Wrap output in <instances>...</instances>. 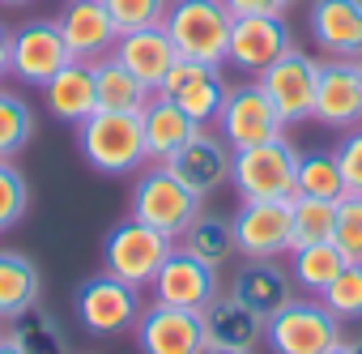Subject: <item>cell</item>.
Returning <instances> with one entry per match:
<instances>
[{"label": "cell", "instance_id": "23", "mask_svg": "<svg viewBox=\"0 0 362 354\" xmlns=\"http://www.w3.org/2000/svg\"><path fill=\"white\" fill-rule=\"evenodd\" d=\"M205 346H222V350H252L264 337V316L256 307H247L239 295L230 299H214L205 312Z\"/></svg>", "mask_w": 362, "mask_h": 354}, {"label": "cell", "instance_id": "41", "mask_svg": "<svg viewBox=\"0 0 362 354\" xmlns=\"http://www.w3.org/2000/svg\"><path fill=\"white\" fill-rule=\"evenodd\" d=\"M201 354H243V350H222V346H201Z\"/></svg>", "mask_w": 362, "mask_h": 354}, {"label": "cell", "instance_id": "21", "mask_svg": "<svg viewBox=\"0 0 362 354\" xmlns=\"http://www.w3.org/2000/svg\"><path fill=\"white\" fill-rule=\"evenodd\" d=\"M197 128H201L197 120H188L184 111H179L170 98H162V94H149V103L141 107L145 158H153V162H170L179 149L192 141V132H197Z\"/></svg>", "mask_w": 362, "mask_h": 354}, {"label": "cell", "instance_id": "1", "mask_svg": "<svg viewBox=\"0 0 362 354\" xmlns=\"http://www.w3.org/2000/svg\"><path fill=\"white\" fill-rule=\"evenodd\" d=\"M230 26L235 13L222 0H170L162 30L170 35L179 60H197V64H226V47H230Z\"/></svg>", "mask_w": 362, "mask_h": 354}, {"label": "cell", "instance_id": "33", "mask_svg": "<svg viewBox=\"0 0 362 354\" xmlns=\"http://www.w3.org/2000/svg\"><path fill=\"white\" fill-rule=\"evenodd\" d=\"M320 303L337 316V320H362V265H345L328 290L320 295Z\"/></svg>", "mask_w": 362, "mask_h": 354}, {"label": "cell", "instance_id": "38", "mask_svg": "<svg viewBox=\"0 0 362 354\" xmlns=\"http://www.w3.org/2000/svg\"><path fill=\"white\" fill-rule=\"evenodd\" d=\"M235 18H281L290 0H222Z\"/></svg>", "mask_w": 362, "mask_h": 354}, {"label": "cell", "instance_id": "11", "mask_svg": "<svg viewBox=\"0 0 362 354\" xmlns=\"http://www.w3.org/2000/svg\"><path fill=\"white\" fill-rule=\"evenodd\" d=\"M149 290H153V303L205 312V307L218 299V269L205 265V261H197V256L184 252V248H170V256H166L162 269L153 273Z\"/></svg>", "mask_w": 362, "mask_h": 354}, {"label": "cell", "instance_id": "24", "mask_svg": "<svg viewBox=\"0 0 362 354\" xmlns=\"http://www.w3.org/2000/svg\"><path fill=\"white\" fill-rule=\"evenodd\" d=\"M235 295L269 320V316H277V312L294 299V282H290V273L277 269L273 261H252V265L239 269V278H235Z\"/></svg>", "mask_w": 362, "mask_h": 354}, {"label": "cell", "instance_id": "26", "mask_svg": "<svg viewBox=\"0 0 362 354\" xmlns=\"http://www.w3.org/2000/svg\"><path fill=\"white\" fill-rule=\"evenodd\" d=\"M349 261L341 256V248L332 244V239H324V244H303V248H290V282L298 286V290H307V295H324L328 290V282L345 269Z\"/></svg>", "mask_w": 362, "mask_h": 354}, {"label": "cell", "instance_id": "45", "mask_svg": "<svg viewBox=\"0 0 362 354\" xmlns=\"http://www.w3.org/2000/svg\"><path fill=\"white\" fill-rule=\"evenodd\" d=\"M358 73H362V60H358Z\"/></svg>", "mask_w": 362, "mask_h": 354}, {"label": "cell", "instance_id": "39", "mask_svg": "<svg viewBox=\"0 0 362 354\" xmlns=\"http://www.w3.org/2000/svg\"><path fill=\"white\" fill-rule=\"evenodd\" d=\"M9 43H13V30L0 26V81L9 77Z\"/></svg>", "mask_w": 362, "mask_h": 354}, {"label": "cell", "instance_id": "20", "mask_svg": "<svg viewBox=\"0 0 362 354\" xmlns=\"http://www.w3.org/2000/svg\"><path fill=\"white\" fill-rule=\"evenodd\" d=\"M111 56L145 86V90H158L162 86V77L175 69V60H179V52H175V43H170V35L162 30V26H149V30H132V35H119L115 39V47H111Z\"/></svg>", "mask_w": 362, "mask_h": 354}, {"label": "cell", "instance_id": "25", "mask_svg": "<svg viewBox=\"0 0 362 354\" xmlns=\"http://www.w3.org/2000/svg\"><path fill=\"white\" fill-rule=\"evenodd\" d=\"M39 286L43 282L30 256L0 248V320H18L22 312H30L39 303Z\"/></svg>", "mask_w": 362, "mask_h": 354}, {"label": "cell", "instance_id": "6", "mask_svg": "<svg viewBox=\"0 0 362 354\" xmlns=\"http://www.w3.org/2000/svg\"><path fill=\"white\" fill-rule=\"evenodd\" d=\"M264 341L273 354H324L341 346V320L311 299H290L277 316L264 320Z\"/></svg>", "mask_w": 362, "mask_h": 354}, {"label": "cell", "instance_id": "15", "mask_svg": "<svg viewBox=\"0 0 362 354\" xmlns=\"http://www.w3.org/2000/svg\"><path fill=\"white\" fill-rule=\"evenodd\" d=\"M162 98H170L188 120H197L201 128L218 120L222 98H226V81L214 64H197V60H175V69L162 77V86L153 90Z\"/></svg>", "mask_w": 362, "mask_h": 354}, {"label": "cell", "instance_id": "14", "mask_svg": "<svg viewBox=\"0 0 362 354\" xmlns=\"http://www.w3.org/2000/svg\"><path fill=\"white\" fill-rule=\"evenodd\" d=\"M230 162H235V149L226 145L222 132H209V128H197L192 141L179 149L170 162H162L179 184H188L201 201L209 193H218L222 184H230Z\"/></svg>", "mask_w": 362, "mask_h": 354}, {"label": "cell", "instance_id": "13", "mask_svg": "<svg viewBox=\"0 0 362 354\" xmlns=\"http://www.w3.org/2000/svg\"><path fill=\"white\" fill-rule=\"evenodd\" d=\"M136 346L141 354H201L205 346V316L188 307L149 303L136 316Z\"/></svg>", "mask_w": 362, "mask_h": 354}, {"label": "cell", "instance_id": "27", "mask_svg": "<svg viewBox=\"0 0 362 354\" xmlns=\"http://www.w3.org/2000/svg\"><path fill=\"white\" fill-rule=\"evenodd\" d=\"M94 94H98V111H141L153 90H145L115 56H103L94 60Z\"/></svg>", "mask_w": 362, "mask_h": 354}, {"label": "cell", "instance_id": "44", "mask_svg": "<svg viewBox=\"0 0 362 354\" xmlns=\"http://www.w3.org/2000/svg\"><path fill=\"white\" fill-rule=\"evenodd\" d=\"M324 354H349V350H345V341H341V346H332V350H324Z\"/></svg>", "mask_w": 362, "mask_h": 354}, {"label": "cell", "instance_id": "29", "mask_svg": "<svg viewBox=\"0 0 362 354\" xmlns=\"http://www.w3.org/2000/svg\"><path fill=\"white\" fill-rule=\"evenodd\" d=\"M35 137V111L22 94L0 90V162H13Z\"/></svg>", "mask_w": 362, "mask_h": 354}, {"label": "cell", "instance_id": "35", "mask_svg": "<svg viewBox=\"0 0 362 354\" xmlns=\"http://www.w3.org/2000/svg\"><path fill=\"white\" fill-rule=\"evenodd\" d=\"M103 5H107V13H111V26H115L119 35H132V30L162 26L170 0H103Z\"/></svg>", "mask_w": 362, "mask_h": 354}, {"label": "cell", "instance_id": "42", "mask_svg": "<svg viewBox=\"0 0 362 354\" xmlns=\"http://www.w3.org/2000/svg\"><path fill=\"white\" fill-rule=\"evenodd\" d=\"M0 5H5V9H26L30 0H0Z\"/></svg>", "mask_w": 362, "mask_h": 354}, {"label": "cell", "instance_id": "43", "mask_svg": "<svg viewBox=\"0 0 362 354\" xmlns=\"http://www.w3.org/2000/svg\"><path fill=\"white\" fill-rule=\"evenodd\" d=\"M345 350H349V354H362V337H358V341H349Z\"/></svg>", "mask_w": 362, "mask_h": 354}, {"label": "cell", "instance_id": "18", "mask_svg": "<svg viewBox=\"0 0 362 354\" xmlns=\"http://www.w3.org/2000/svg\"><path fill=\"white\" fill-rule=\"evenodd\" d=\"M56 26H60V35L69 43L73 60H86V64L111 56V47L119 39V30L111 26V13H107L103 0H64Z\"/></svg>", "mask_w": 362, "mask_h": 354}, {"label": "cell", "instance_id": "37", "mask_svg": "<svg viewBox=\"0 0 362 354\" xmlns=\"http://www.w3.org/2000/svg\"><path fill=\"white\" fill-rule=\"evenodd\" d=\"M337 166H341V180H345V193L362 197V128H345L341 145L332 149Z\"/></svg>", "mask_w": 362, "mask_h": 354}, {"label": "cell", "instance_id": "32", "mask_svg": "<svg viewBox=\"0 0 362 354\" xmlns=\"http://www.w3.org/2000/svg\"><path fill=\"white\" fill-rule=\"evenodd\" d=\"M9 337H13L26 354H69V350H64V333H60V324H56L39 303L13 320Z\"/></svg>", "mask_w": 362, "mask_h": 354}, {"label": "cell", "instance_id": "17", "mask_svg": "<svg viewBox=\"0 0 362 354\" xmlns=\"http://www.w3.org/2000/svg\"><path fill=\"white\" fill-rule=\"evenodd\" d=\"M290 26L281 18H235L230 26V47H226V64L260 77L273 60H281L290 52Z\"/></svg>", "mask_w": 362, "mask_h": 354}, {"label": "cell", "instance_id": "30", "mask_svg": "<svg viewBox=\"0 0 362 354\" xmlns=\"http://www.w3.org/2000/svg\"><path fill=\"white\" fill-rule=\"evenodd\" d=\"M298 197H320V201H341L345 197V180L332 154H303L298 158V180H294Z\"/></svg>", "mask_w": 362, "mask_h": 354}, {"label": "cell", "instance_id": "4", "mask_svg": "<svg viewBox=\"0 0 362 354\" xmlns=\"http://www.w3.org/2000/svg\"><path fill=\"white\" fill-rule=\"evenodd\" d=\"M197 214H201V197L188 184H179L162 162L149 166L136 180V188H132V218L153 227V231H162L166 239H179L192 227Z\"/></svg>", "mask_w": 362, "mask_h": 354}, {"label": "cell", "instance_id": "3", "mask_svg": "<svg viewBox=\"0 0 362 354\" xmlns=\"http://www.w3.org/2000/svg\"><path fill=\"white\" fill-rule=\"evenodd\" d=\"M81 158L103 175H128L145 162L141 111H94L77 124Z\"/></svg>", "mask_w": 362, "mask_h": 354}, {"label": "cell", "instance_id": "22", "mask_svg": "<svg viewBox=\"0 0 362 354\" xmlns=\"http://www.w3.org/2000/svg\"><path fill=\"white\" fill-rule=\"evenodd\" d=\"M43 103H47V111L60 120V124H69V128H77L86 115H94L98 111V94H94V64H86V60H69L47 86H43Z\"/></svg>", "mask_w": 362, "mask_h": 354}, {"label": "cell", "instance_id": "19", "mask_svg": "<svg viewBox=\"0 0 362 354\" xmlns=\"http://www.w3.org/2000/svg\"><path fill=\"white\" fill-rule=\"evenodd\" d=\"M311 35L332 60H362V0H311Z\"/></svg>", "mask_w": 362, "mask_h": 354}, {"label": "cell", "instance_id": "34", "mask_svg": "<svg viewBox=\"0 0 362 354\" xmlns=\"http://www.w3.org/2000/svg\"><path fill=\"white\" fill-rule=\"evenodd\" d=\"M332 244L349 265H362V197L345 193L337 201V222H332Z\"/></svg>", "mask_w": 362, "mask_h": 354}, {"label": "cell", "instance_id": "12", "mask_svg": "<svg viewBox=\"0 0 362 354\" xmlns=\"http://www.w3.org/2000/svg\"><path fill=\"white\" fill-rule=\"evenodd\" d=\"M315 77H320V60H311L307 52H286L281 60H273L256 81L260 90L269 94L273 111L286 120V124H298L311 115V103H315Z\"/></svg>", "mask_w": 362, "mask_h": 354}, {"label": "cell", "instance_id": "5", "mask_svg": "<svg viewBox=\"0 0 362 354\" xmlns=\"http://www.w3.org/2000/svg\"><path fill=\"white\" fill-rule=\"evenodd\" d=\"M166 256H170V239H166L162 231L136 222V218H124V222L111 227L107 239H103V269H107L111 278L136 286V290L153 282V273L162 269Z\"/></svg>", "mask_w": 362, "mask_h": 354}, {"label": "cell", "instance_id": "9", "mask_svg": "<svg viewBox=\"0 0 362 354\" xmlns=\"http://www.w3.org/2000/svg\"><path fill=\"white\" fill-rule=\"evenodd\" d=\"M73 60L64 35L56 22H22L13 30V43H9V73L22 81V86H35L43 90L64 64Z\"/></svg>", "mask_w": 362, "mask_h": 354}, {"label": "cell", "instance_id": "31", "mask_svg": "<svg viewBox=\"0 0 362 354\" xmlns=\"http://www.w3.org/2000/svg\"><path fill=\"white\" fill-rule=\"evenodd\" d=\"M332 222H337V201H320V197H294V201H290L294 248L332 239Z\"/></svg>", "mask_w": 362, "mask_h": 354}, {"label": "cell", "instance_id": "28", "mask_svg": "<svg viewBox=\"0 0 362 354\" xmlns=\"http://www.w3.org/2000/svg\"><path fill=\"white\" fill-rule=\"evenodd\" d=\"M184 239V252H192L197 261H205V265H226L239 248H235V231H230V222H222V218H209V214H197L192 218V227L179 235Z\"/></svg>", "mask_w": 362, "mask_h": 354}, {"label": "cell", "instance_id": "7", "mask_svg": "<svg viewBox=\"0 0 362 354\" xmlns=\"http://www.w3.org/2000/svg\"><path fill=\"white\" fill-rule=\"evenodd\" d=\"M73 312H77V320H81L86 333L115 337V333H128L136 324V316H141V290L128 286V282H119V278H111L103 269V273H94V278H86L77 286Z\"/></svg>", "mask_w": 362, "mask_h": 354}, {"label": "cell", "instance_id": "16", "mask_svg": "<svg viewBox=\"0 0 362 354\" xmlns=\"http://www.w3.org/2000/svg\"><path fill=\"white\" fill-rule=\"evenodd\" d=\"M311 120L328 128H358L362 124V73L358 60H324L315 77Z\"/></svg>", "mask_w": 362, "mask_h": 354}, {"label": "cell", "instance_id": "2", "mask_svg": "<svg viewBox=\"0 0 362 354\" xmlns=\"http://www.w3.org/2000/svg\"><path fill=\"white\" fill-rule=\"evenodd\" d=\"M298 149L286 141V137H273V141H260V145H247V149H235V162H230V184L243 201H294L298 188Z\"/></svg>", "mask_w": 362, "mask_h": 354}, {"label": "cell", "instance_id": "40", "mask_svg": "<svg viewBox=\"0 0 362 354\" xmlns=\"http://www.w3.org/2000/svg\"><path fill=\"white\" fill-rule=\"evenodd\" d=\"M0 354H26V350H22L13 337H0Z\"/></svg>", "mask_w": 362, "mask_h": 354}, {"label": "cell", "instance_id": "36", "mask_svg": "<svg viewBox=\"0 0 362 354\" xmlns=\"http://www.w3.org/2000/svg\"><path fill=\"white\" fill-rule=\"evenodd\" d=\"M30 210V188L26 175L13 162H0V231H13Z\"/></svg>", "mask_w": 362, "mask_h": 354}, {"label": "cell", "instance_id": "10", "mask_svg": "<svg viewBox=\"0 0 362 354\" xmlns=\"http://www.w3.org/2000/svg\"><path fill=\"white\" fill-rule=\"evenodd\" d=\"M235 248L247 261H277L294 248V227H290V201H243L239 214L230 218Z\"/></svg>", "mask_w": 362, "mask_h": 354}, {"label": "cell", "instance_id": "8", "mask_svg": "<svg viewBox=\"0 0 362 354\" xmlns=\"http://www.w3.org/2000/svg\"><path fill=\"white\" fill-rule=\"evenodd\" d=\"M281 128H286V120L273 111V103L260 90V81L226 86V98H222V111H218V132L226 137L230 149H247V145L273 141V137H281Z\"/></svg>", "mask_w": 362, "mask_h": 354}]
</instances>
